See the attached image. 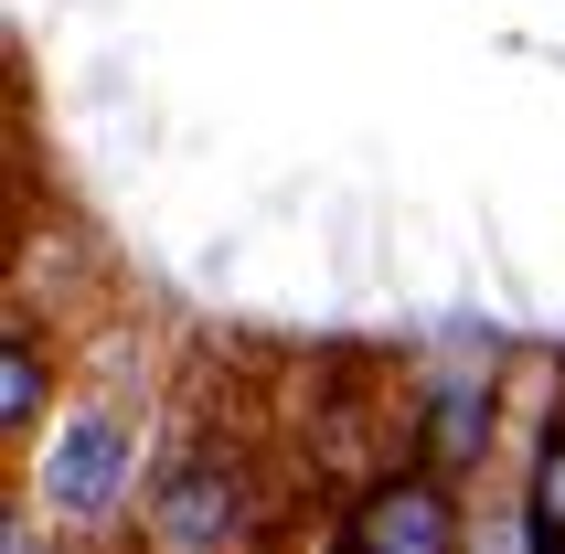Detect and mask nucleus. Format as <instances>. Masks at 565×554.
Listing matches in <instances>:
<instances>
[{"label":"nucleus","instance_id":"5","mask_svg":"<svg viewBox=\"0 0 565 554\" xmlns=\"http://www.w3.org/2000/svg\"><path fill=\"white\" fill-rule=\"evenodd\" d=\"M523 544H565V395L544 405L534 448H523Z\"/></svg>","mask_w":565,"mask_h":554},{"label":"nucleus","instance_id":"2","mask_svg":"<svg viewBox=\"0 0 565 554\" xmlns=\"http://www.w3.org/2000/svg\"><path fill=\"white\" fill-rule=\"evenodd\" d=\"M320 533H342L363 554H448L470 533V480H448L427 448H384L363 480H342V501L320 512Z\"/></svg>","mask_w":565,"mask_h":554},{"label":"nucleus","instance_id":"4","mask_svg":"<svg viewBox=\"0 0 565 554\" xmlns=\"http://www.w3.org/2000/svg\"><path fill=\"white\" fill-rule=\"evenodd\" d=\"M406 437L448 480H480L491 469V437H502V384L491 373H416L406 384Z\"/></svg>","mask_w":565,"mask_h":554},{"label":"nucleus","instance_id":"3","mask_svg":"<svg viewBox=\"0 0 565 554\" xmlns=\"http://www.w3.org/2000/svg\"><path fill=\"white\" fill-rule=\"evenodd\" d=\"M64 395H75V352H64V331H43V299L11 288V341H0V448L22 459L32 437L54 427Z\"/></svg>","mask_w":565,"mask_h":554},{"label":"nucleus","instance_id":"1","mask_svg":"<svg viewBox=\"0 0 565 554\" xmlns=\"http://www.w3.org/2000/svg\"><path fill=\"white\" fill-rule=\"evenodd\" d=\"M150 469H160V448H150V384H139V373H75V395H64L54 427L11 459V480H22V501H43V523L107 533L118 512L139 523Z\"/></svg>","mask_w":565,"mask_h":554}]
</instances>
